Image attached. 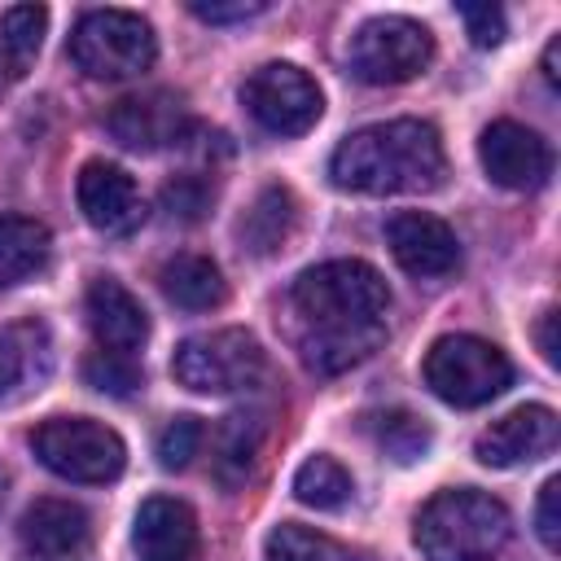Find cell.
I'll return each mask as SVG.
<instances>
[{
	"instance_id": "cell-18",
	"label": "cell",
	"mask_w": 561,
	"mask_h": 561,
	"mask_svg": "<svg viewBox=\"0 0 561 561\" xmlns=\"http://www.w3.org/2000/svg\"><path fill=\"white\" fill-rule=\"evenodd\" d=\"M48 364H53V346L44 324L26 320V324L0 329V403L26 394L31 386L39 390V381L48 377Z\"/></svg>"
},
{
	"instance_id": "cell-8",
	"label": "cell",
	"mask_w": 561,
	"mask_h": 561,
	"mask_svg": "<svg viewBox=\"0 0 561 561\" xmlns=\"http://www.w3.org/2000/svg\"><path fill=\"white\" fill-rule=\"evenodd\" d=\"M434 61V35L399 13L368 18L351 44H346V66L359 83L386 88V83H408Z\"/></svg>"
},
{
	"instance_id": "cell-16",
	"label": "cell",
	"mask_w": 561,
	"mask_h": 561,
	"mask_svg": "<svg viewBox=\"0 0 561 561\" xmlns=\"http://www.w3.org/2000/svg\"><path fill=\"white\" fill-rule=\"evenodd\" d=\"M88 324H92V337L101 351H114V355H131L145 346L149 337V311L140 307V298L118 285L114 276H96L88 285Z\"/></svg>"
},
{
	"instance_id": "cell-31",
	"label": "cell",
	"mask_w": 561,
	"mask_h": 561,
	"mask_svg": "<svg viewBox=\"0 0 561 561\" xmlns=\"http://www.w3.org/2000/svg\"><path fill=\"white\" fill-rule=\"evenodd\" d=\"M557 504H561V478H548L539 486V504H535V530H539L548 552L561 548V508Z\"/></svg>"
},
{
	"instance_id": "cell-17",
	"label": "cell",
	"mask_w": 561,
	"mask_h": 561,
	"mask_svg": "<svg viewBox=\"0 0 561 561\" xmlns=\"http://www.w3.org/2000/svg\"><path fill=\"white\" fill-rule=\"evenodd\" d=\"M88 535H92L88 513L70 500H35L18 526L22 552L35 561H66L88 548Z\"/></svg>"
},
{
	"instance_id": "cell-7",
	"label": "cell",
	"mask_w": 561,
	"mask_h": 561,
	"mask_svg": "<svg viewBox=\"0 0 561 561\" xmlns=\"http://www.w3.org/2000/svg\"><path fill=\"white\" fill-rule=\"evenodd\" d=\"M31 447L44 469H53L66 482H88V486L114 482L127 465L123 438L92 416H53L31 434Z\"/></svg>"
},
{
	"instance_id": "cell-19",
	"label": "cell",
	"mask_w": 561,
	"mask_h": 561,
	"mask_svg": "<svg viewBox=\"0 0 561 561\" xmlns=\"http://www.w3.org/2000/svg\"><path fill=\"white\" fill-rule=\"evenodd\" d=\"M294 224H298V202H294V193H289L285 184H267V188L250 202L245 219L237 224V237L245 241L250 254H276V250L289 241Z\"/></svg>"
},
{
	"instance_id": "cell-29",
	"label": "cell",
	"mask_w": 561,
	"mask_h": 561,
	"mask_svg": "<svg viewBox=\"0 0 561 561\" xmlns=\"http://www.w3.org/2000/svg\"><path fill=\"white\" fill-rule=\"evenodd\" d=\"M162 206L180 219H202V210L210 206V184L202 175H180L162 188Z\"/></svg>"
},
{
	"instance_id": "cell-32",
	"label": "cell",
	"mask_w": 561,
	"mask_h": 561,
	"mask_svg": "<svg viewBox=\"0 0 561 561\" xmlns=\"http://www.w3.org/2000/svg\"><path fill=\"white\" fill-rule=\"evenodd\" d=\"M188 9H193V18L224 26V22H250V18H259L267 4H263V0H232V4H219V0L206 4V0H193Z\"/></svg>"
},
{
	"instance_id": "cell-5",
	"label": "cell",
	"mask_w": 561,
	"mask_h": 561,
	"mask_svg": "<svg viewBox=\"0 0 561 561\" xmlns=\"http://www.w3.org/2000/svg\"><path fill=\"white\" fill-rule=\"evenodd\" d=\"M267 373V355L245 329L193 333L171 355V377L193 394H232L259 386Z\"/></svg>"
},
{
	"instance_id": "cell-23",
	"label": "cell",
	"mask_w": 561,
	"mask_h": 561,
	"mask_svg": "<svg viewBox=\"0 0 561 561\" xmlns=\"http://www.w3.org/2000/svg\"><path fill=\"white\" fill-rule=\"evenodd\" d=\"M351 473L333 456H307L294 469V495L307 508H342L351 500Z\"/></svg>"
},
{
	"instance_id": "cell-12",
	"label": "cell",
	"mask_w": 561,
	"mask_h": 561,
	"mask_svg": "<svg viewBox=\"0 0 561 561\" xmlns=\"http://www.w3.org/2000/svg\"><path fill=\"white\" fill-rule=\"evenodd\" d=\"M561 438V421L552 408L543 403H522L513 408L508 416L491 421L478 443H473V456L491 469H508V465H530L539 456H548Z\"/></svg>"
},
{
	"instance_id": "cell-13",
	"label": "cell",
	"mask_w": 561,
	"mask_h": 561,
	"mask_svg": "<svg viewBox=\"0 0 561 561\" xmlns=\"http://www.w3.org/2000/svg\"><path fill=\"white\" fill-rule=\"evenodd\" d=\"M75 193H79L83 219H88L96 232H105V237H127V232H136L140 219H145V202H140L136 180H131L123 167H114V162H101V158L83 162Z\"/></svg>"
},
{
	"instance_id": "cell-30",
	"label": "cell",
	"mask_w": 561,
	"mask_h": 561,
	"mask_svg": "<svg viewBox=\"0 0 561 561\" xmlns=\"http://www.w3.org/2000/svg\"><path fill=\"white\" fill-rule=\"evenodd\" d=\"M456 13H460V22H465V35H469L478 48H495V44H504V35H508V26H504V9H495V4H460Z\"/></svg>"
},
{
	"instance_id": "cell-9",
	"label": "cell",
	"mask_w": 561,
	"mask_h": 561,
	"mask_svg": "<svg viewBox=\"0 0 561 561\" xmlns=\"http://www.w3.org/2000/svg\"><path fill=\"white\" fill-rule=\"evenodd\" d=\"M241 101L250 110V118L272 131V136H302L316 127L320 110H324V96L316 88V79L289 61H267L259 66L245 88H241Z\"/></svg>"
},
{
	"instance_id": "cell-11",
	"label": "cell",
	"mask_w": 561,
	"mask_h": 561,
	"mask_svg": "<svg viewBox=\"0 0 561 561\" xmlns=\"http://www.w3.org/2000/svg\"><path fill=\"white\" fill-rule=\"evenodd\" d=\"M105 127L123 149L153 153L167 145H184L193 131V118L175 92H145V96H123L105 114Z\"/></svg>"
},
{
	"instance_id": "cell-26",
	"label": "cell",
	"mask_w": 561,
	"mask_h": 561,
	"mask_svg": "<svg viewBox=\"0 0 561 561\" xmlns=\"http://www.w3.org/2000/svg\"><path fill=\"white\" fill-rule=\"evenodd\" d=\"M259 443H263V425L259 416H245V412H232L219 430V473L224 482H241L259 456Z\"/></svg>"
},
{
	"instance_id": "cell-34",
	"label": "cell",
	"mask_w": 561,
	"mask_h": 561,
	"mask_svg": "<svg viewBox=\"0 0 561 561\" xmlns=\"http://www.w3.org/2000/svg\"><path fill=\"white\" fill-rule=\"evenodd\" d=\"M557 53H561V39H548V48H543V79L557 88L561 83V75H557Z\"/></svg>"
},
{
	"instance_id": "cell-20",
	"label": "cell",
	"mask_w": 561,
	"mask_h": 561,
	"mask_svg": "<svg viewBox=\"0 0 561 561\" xmlns=\"http://www.w3.org/2000/svg\"><path fill=\"white\" fill-rule=\"evenodd\" d=\"M162 294L184 311H210L228 298V280L206 254H175L162 267Z\"/></svg>"
},
{
	"instance_id": "cell-15",
	"label": "cell",
	"mask_w": 561,
	"mask_h": 561,
	"mask_svg": "<svg viewBox=\"0 0 561 561\" xmlns=\"http://www.w3.org/2000/svg\"><path fill=\"white\" fill-rule=\"evenodd\" d=\"M131 548L140 561H197L202 557L197 513L184 500L149 495L131 522Z\"/></svg>"
},
{
	"instance_id": "cell-6",
	"label": "cell",
	"mask_w": 561,
	"mask_h": 561,
	"mask_svg": "<svg viewBox=\"0 0 561 561\" xmlns=\"http://www.w3.org/2000/svg\"><path fill=\"white\" fill-rule=\"evenodd\" d=\"M513 364L500 346L473 333H447L425 355V386L451 408H478L508 390Z\"/></svg>"
},
{
	"instance_id": "cell-33",
	"label": "cell",
	"mask_w": 561,
	"mask_h": 561,
	"mask_svg": "<svg viewBox=\"0 0 561 561\" xmlns=\"http://www.w3.org/2000/svg\"><path fill=\"white\" fill-rule=\"evenodd\" d=\"M535 337H539V351H543V359H548V364H557V311H543V316H539V329H535Z\"/></svg>"
},
{
	"instance_id": "cell-21",
	"label": "cell",
	"mask_w": 561,
	"mask_h": 561,
	"mask_svg": "<svg viewBox=\"0 0 561 561\" xmlns=\"http://www.w3.org/2000/svg\"><path fill=\"white\" fill-rule=\"evenodd\" d=\"M48 263V228L26 215H0V289L22 285Z\"/></svg>"
},
{
	"instance_id": "cell-24",
	"label": "cell",
	"mask_w": 561,
	"mask_h": 561,
	"mask_svg": "<svg viewBox=\"0 0 561 561\" xmlns=\"http://www.w3.org/2000/svg\"><path fill=\"white\" fill-rule=\"evenodd\" d=\"M267 561H355L337 539L311 530V526H298V522H280L267 543H263Z\"/></svg>"
},
{
	"instance_id": "cell-25",
	"label": "cell",
	"mask_w": 561,
	"mask_h": 561,
	"mask_svg": "<svg viewBox=\"0 0 561 561\" xmlns=\"http://www.w3.org/2000/svg\"><path fill=\"white\" fill-rule=\"evenodd\" d=\"M373 434H377L381 451H386L390 460H399V465L421 460V456L430 451V443H434L430 425H425L421 416L403 412V408H399V412H381V416H373Z\"/></svg>"
},
{
	"instance_id": "cell-4",
	"label": "cell",
	"mask_w": 561,
	"mask_h": 561,
	"mask_svg": "<svg viewBox=\"0 0 561 561\" xmlns=\"http://www.w3.org/2000/svg\"><path fill=\"white\" fill-rule=\"evenodd\" d=\"M66 57L88 79H136L158 57V35L140 13L127 9H92L75 22L66 39Z\"/></svg>"
},
{
	"instance_id": "cell-22",
	"label": "cell",
	"mask_w": 561,
	"mask_h": 561,
	"mask_svg": "<svg viewBox=\"0 0 561 561\" xmlns=\"http://www.w3.org/2000/svg\"><path fill=\"white\" fill-rule=\"evenodd\" d=\"M48 31V9L44 4H13L0 18V66L9 79H22L44 44Z\"/></svg>"
},
{
	"instance_id": "cell-28",
	"label": "cell",
	"mask_w": 561,
	"mask_h": 561,
	"mask_svg": "<svg viewBox=\"0 0 561 561\" xmlns=\"http://www.w3.org/2000/svg\"><path fill=\"white\" fill-rule=\"evenodd\" d=\"M202 438H206V430H202L197 416H175V421H167V430L158 434V460H162L167 469H184V465L197 456Z\"/></svg>"
},
{
	"instance_id": "cell-3",
	"label": "cell",
	"mask_w": 561,
	"mask_h": 561,
	"mask_svg": "<svg viewBox=\"0 0 561 561\" xmlns=\"http://www.w3.org/2000/svg\"><path fill=\"white\" fill-rule=\"evenodd\" d=\"M508 508L473 486H447L416 513V548L425 561H495L508 543Z\"/></svg>"
},
{
	"instance_id": "cell-10",
	"label": "cell",
	"mask_w": 561,
	"mask_h": 561,
	"mask_svg": "<svg viewBox=\"0 0 561 561\" xmlns=\"http://www.w3.org/2000/svg\"><path fill=\"white\" fill-rule=\"evenodd\" d=\"M478 158H482V171L491 175V184L500 188H539L548 175H552V149L539 131L513 123V118H500L482 131L478 140Z\"/></svg>"
},
{
	"instance_id": "cell-27",
	"label": "cell",
	"mask_w": 561,
	"mask_h": 561,
	"mask_svg": "<svg viewBox=\"0 0 561 561\" xmlns=\"http://www.w3.org/2000/svg\"><path fill=\"white\" fill-rule=\"evenodd\" d=\"M83 381L101 394H114V399H127L136 386H140V368L131 364V355H114V351H92L83 359Z\"/></svg>"
},
{
	"instance_id": "cell-2",
	"label": "cell",
	"mask_w": 561,
	"mask_h": 561,
	"mask_svg": "<svg viewBox=\"0 0 561 561\" xmlns=\"http://www.w3.org/2000/svg\"><path fill=\"white\" fill-rule=\"evenodd\" d=\"M443 171H447L443 140L421 118H390V123L359 127L329 158L333 184L368 197L430 193L443 184Z\"/></svg>"
},
{
	"instance_id": "cell-14",
	"label": "cell",
	"mask_w": 561,
	"mask_h": 561,
	"mask_svg": "<svg viewBox=\"0 0 561 561\" xmlns=\"http://www.w3.org/2000/svg\"><path fill=\"white\" fill-rule=\"evenodd\" d=\"M386 245L408 276H447L460 263L456 232L430 210H399L386 219Z\"/></svg>"
},
{
	"instance_id": "cell-1",
	"label": "cell",
	"mask_w": 561,
	"mask_h": 561,
	"mask_svg": "<svg viewBox=\"0 0 561 561\" xmlns=\"http://www.w3.org/2000/svg\"><path fill=\"white\" fill-rule=\"evenodd\" d=\"M289 307L298 351L311 373H346L386 342L390 289L364 259H329L307 267L289 289Z\"/></svg>"
},
{
	"instance_id": "cell-35",
	"label": "cell",
	"mask_w": 561,
	"mask_h": 561,
	"mask_svg": "<svg viewBox=\"0 0 561 561\" xmlns=\"http://www.w3.org/2000/svg\"><path fill=\"white\" fill-rule=\"evenodd\" d=\"M0 504H4V473H0Z\"/></svg>"
}]
</instances>
